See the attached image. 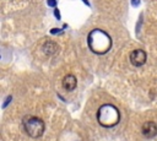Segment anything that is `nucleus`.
Instances as JSON below:
<instances>
[{
	"instance_id": "obj_10",
	"label": "nucleus",
	"mask_w": 157,
	"mask_h": 141,
	"mask_svg": "<svg viewBox=\"0 0 157 141\" xmlns=\"http://www.w3.org/2000/svg\"><path fill=\"white\" fill-rule=\"evenodd\" d=\"M131 4H133L134 6H137V5L140 4V0H131Z\"/></svg>"
},
{
	"instance_id": "obj_1",
	"label": "nucleus",
	"mask_w": 157,
	"mask_h": 141,
	"mask_svg": "<svg viewBox=\"0 0 157 141\" xmlns=\"http://www.w3.org/2000/svg\"><path fill=\"white\" fill-rule=\"evenodd\" d=\"M87 43H89L90 49L98 55L106 54L112 47V39L109 34L102 30L91 31L87 38Z\"/></svg>"
},
{
	"instance_id": "obj_5",
	"label": "nucleus",
	"mask_w": 157,
	"mask_h": 141,
	"mask_svg": "<svg viewBox=\"0 0 157 141\" xmlns=\"http://www.w3.org/2000/svg\"><path fill=\"white\" fill-rule=\"evenodd\" d=\"M142 134L146 137H153L157 134V125L153 121H146L142 125Z\"/></svg>"
},
{
	"instance_id": "obj_13",
	"label": "nucleus",
	"mask_w": 157,
	"mask_h": 141,
	"mask_svg": "<svg viewBox=\"0 0 157 141\" xmlns=\"http://www.w3.org/2000/svg\"><path fill=\"white\" fill-rule=\"evenodd\" d=\"M84 1H85V4H86V5H90V3H89V0H84Z\"/></svg>"
},
{
	"instance_id": "obj_8",
	"label": "nucleus",
	"mask_w": 157,
	"mask_h": 141,
	"mask_svg": "<svg viewBox=\"0 0 157 141\" xmlns=\"http://www.w3.org/2000/svg\"><path fill=\"white\" fill-rule=\"evenodd\" d=\"M48 5L49 6H56V0H48Z\"/></svg>"
},
{
	"instance_id": "obj_6",
	"label": "nucleus",
	"mask_w": 157,
	"mask_h": 141,
	"mask_svg": "<svg viewBox=\"0 0 157 141\" xmlns=\"http://www.w3.org/2000/svg\"><path fill=\"white\" fill-rule=\"evenodd\" d=\"M76 85H77L76 77L74 76V75H71V74L66 75V76L63 79V87H64L66 91H73V90H75Z\"/></svg>"
},
{
	"instance_id": "obj_7",
	"label": "nucleus",
	"mask_w": 157,
	"mask_h": 141,
	"mask_svg": "<svg viewBox=\"0 0 157 141\" xmlns=\"http://www.w3.org/2000/svg\"><path fill=\"white\" fill-rule=\"evenodd\" d=\"M56 49H58V47H56V44L54 42H47L44 44V47H43V50H44V53L47 55H50L54 52H56Z\"/></svg>"
},
{
	"instance_id": "obj_11",
	"label": "nucleus",
	"mask_w": 157,
	"mask_h": 141,
	"mask_svg": "<svg viewBox=\"0 0 157 141\" xmlns=\"http://www.w3.org/2000/svg\"><path fill=\"white\" fill-rule=\"evenodd\" d=\"M50 32H52V33H60L61 30H56V28H54V30H52Z\"/></svg>"
},
{
	"instance_id": "obj_9",
	"label": "nucleus",
	"mask_w": 157,
	"mask_h": 141,
	"mask_svg": "<svg viewBox=\"0 0 157 141\" xmlns=\"http://www.w3.org/2000/svg\"><path fill=\"white\" fill-rule=\"evenodd\" d=\"M54 15H55L56 19H60V12L58 11V9H55V10H54Z\"/></svg>"
},
{
	"instance_id": "obj_12",
	"label": "nucleus",
	"mask_w": 157,
	"mask_h": 141,
	"mask_svg": "<svg viewBox=\"0 0 157 141\" xmlns=\"http://www.w3.org/2000/svg\"><path fill=\"white\" fill-rule=\"evenodd\" d=\"M9 101H11V97H8V98H6V101H5V103H4V107H6V105H8Z\"/></svg>"
},
{
	"instance_id": "obj_4",
	"label": "nucleus",
	"mask_w": 157,
	"mask_h": 141,
	"mask_svg": "<svg viewBox=\"0 0 157 141\" xmlns=\"http://www.w3.org/2000/svg\"><path fill=\"white\" fill-rule=\"evenodd\" d=\"M130 61L135 66H141L146 63V53L142 49H135L130 53Z\"/></svg>"
},
{
	"instance_id": "obj_3",
	"label": "nucleus",
	"mask_w": 157,
	"mask_h": 141,
	"mask_svg": "<svg viewBox=\"0 0 157 141\" xmlns=\"http://www.w3.org/2000/svg\"><path fill=\"white\" fill-rule=\"evenodd\" d=\"M24 128L31 137H39L44 133V121L37 117H30L25 120Z\"/></svg>"
},
{
	"instance_id": "obj_2",
	"label": "nucleus",
	"mask_w": 157,
	"mask_h": 141,
	"mask_svg": "<svg viewBox=\"0 0 157 141\" xmlns=\"http://www.w3.org/2000/svg\"><path fill=\"white\" fill-rule=\"evenodd\" d=\"M120 119L119 110L112 104H103L97 112V120L102 126L112 128Z\"/></svg>"
}]
</instances>
